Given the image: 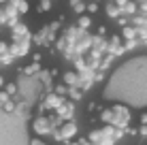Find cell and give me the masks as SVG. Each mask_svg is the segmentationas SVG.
Here are the masks:
<instances>
[{
  "instance_id": "6da1fadb",
  "label": "cell",
  "mask_w": 147,
  "mask_h": 145,
  "mask_svg": "<svg viewBox=\"0 0 147 145\" xmlns=\"http://www.w3.org/2000/svg\"><path fill=\"white\" fill-rule=\"evenodd\" d=\"M32 130L36 132L38 137H45V134H51L55 128H53L51 119H49L47 115H38V117L32 119Z\"/></svg>"
},
{
  "instance_id": "30bf717a",
  "label": "cell",
  "mask_w": 147,
  "mask_h": 145,
  "mask_svg": "<svg viewBox=\"0 0 147 145\" xmlns=\"http://www.w3.org/2000/svg\"><path fill=\"white\" fill-rule=\"evenodd\" d=\"M105 124H115V111L113 109H107V111H102V115H100Z\"/></svg>"
},
{
  "instance_id": "52a82bcc",
  "label": "cell",
  "mask_w": 147,
  "mask_h": 145,
  "mask_svg": "<svg viewBox=\"0 0 147 145\" xmlns=\"http://www.w3.org/2000/svg\"><path fill=\"white\" fill-rule=\"evenodd\" d=\"M70 9L77 15H83V11H88V4H85L83 0H70Z\"/></svg>"
},
{
  "instance_id": "cb8c5ba5",
  "label": "cell",
  "mask_w": 147,
  "mask_h": 145,
  "mask_svg": "<svg viewBox=\"0 0 147 145\" xmlns=\"http://www.w3.org/2000/svg\"><path fill=\"white\" fill-rule=\"evenodd\" d=\"M128 2H130V0H115V4H117V7H121V9H124Z\"/></svg>"
},
{
  "instance_id": "4fadbf2b",
  "label": "cell",
  "mask_w": 147,
  "mask_h": 145,
  "mask_svg": "<svg viewBox=\"0 0 147 145\" xmlns=\"http://www.w3.org/2000/svg\"><path fill=\"white\" fill-rule=\"evenodd\" d=\"M38 71H40V62H36V60H34L30 66L24 68V73H26V75H34V73H38Z\"/></svg>"
},
{
  "instance_id": "ba28073f",
  "label": "cell",
  "mask_w": 147,
  "mask_h": 145,
  "mask_svg": "<svg viewBox=\"0 0 147 145\" xmlns=\"http://www.w3.org/2000/svg\"><path fill=\"white\" fill-rule=\"evenodd\" d=\"M121 13H124V11H121V7H117V4H115V0L107 4V15H109V17H119Z\"/></svg>"
},
{
  "instance_id": "d4e9b609",
  "label": "cell",
  "mask_w": 147,
  "mask_h": 145,
  "mask_svg": "<svg viewBox=\"0 0 147 145\" xmlns=\"http://www.w3.org/2000/svg\"><path fill=\"white\" fill-rule=\"evenodd\" d=\"M98 34L102 36V34H107V26H98Z\"/></svg>"
},
{
  "instance_id": "277c9868",
  "label": "cell",
  "mask_w": 147,
  "mask_h": 145,
  "mask_svg": "<svg viewBox=\"0 0 147 145\" xmlns=\"http://www.w3.org/2000/svg\"><path fill=\"white\" fill-rule=\"evenodd\" d=\"M73 111H75V105H73V103H68V100H64V103L60 105L58 109H55V113H58V115L62 117L64 122H68V119H73Z\"/></svg>"
},
{
  "instance_id": "7c38bea8",
  "label": "cell",
  "mask_w": 147,
  "mask_h": 145,
  "mask_svg": "<svg viewBox=\"0 0 147 145\" xmlns=\"http://www.w3.org/2000/svg\"><path fill=\"white\" fill-rule=\"evenodd\" d=\"M121 11H124L126 15H134L136 11H139V2H128L124 9H121Z\"/></svg>"
},
{
  "instance_id": "d6986e66",
  "label": "cell",
  "mask_w": 147,
  "mask_h": 145,
  "mask_svg": "<svg viewBox=\"0 0 147 145\" xmlns=\"http://www.w3.org/2000/svg\"><path fill=\"white\" fill-rule=\"evenodd\" d=\"M88 13H90V15L98 13V2H96V0H94V2H90V4H88Z\"/></svg>"
},
{
  "instance_id": "9a60e30c",
  "label": "cell",
  "mask_w": 147,
  "mask_h": 145,
  "mask_svg": "<svg viewBox=\"0 0 147 145\" xmlns=\"http://www.w3.org/2000/svg\"><path fill=\"white\" fill-rule=\"evenodd\" d=\"M28 9H30V4H28V0H19V2H17V11L19 13H28Z\"/></svg>"
},
{
  "instance_id": "2e32d148",
  "label": "cell",
  "mask_w": 147,
  "mask_h": 145,
  "mask_svg": "<svg viewBox=\"0 0 147 145\" xmlns=\"http://www.w3.org/2000/svg\"><path fill=\"white\" fill-rule=\"evenodd\" d=\"M7 100H11V94H9L7 90H0V107H2Z\"/></svg>"
},
{
  "instance_id": "8992f818",
  "label": "cell",
  "mask_w": 147,
  "mask_h": 145,
  "mask_svg": "<svg viewBox=\"0 0 147 145\" xmlns=\"http://www.w3.org/2000/svg\"><path fill=\"white\" fill-rule=\"evenodd\" d=\"M136 34H139V30H136L134 26H124V30H121V36H124V41H134Z\"/></svg>"
},
{
  "instance_id": "603a6c76",
  "label": "cell",
  "mask_w": 147,
  "mask_h": 145,
  "mask_svg": "<svg viewBox=\"0 0 147 145\" xmlns=\"http://www.w3.org/2000/svg\"><path fill=\"white\" fill-rule=\"evenodd\" d=\"M139 134H141V137H147V124H145V126H141V128H139Z\"/></svg>"
},
{
  "instance_id": "f546056e",
  "label": "cell",
  "mask_w": 147,
  "mask_h": 145,
  "mask_svg": "<svg viewBox=\"0 0 147 145\" xmlns=\"http://www.w3.org/2000/svg\"><path fill=\"white\" fill-rule=\"evenodd\" d=\"M53 2H55V0H53Z\"/></svg>"
},
{
  "instance_id": "8fae6325",
  "label": "cell",
  "mask_w": 147,
  "mask_h": 145,
  "mask_svg": "<svg viewBox=\"0 0 147 145\" xmlns=\"http://www.w3.org/2000/svg\"><path fill=\"white\" fill-rule=\"evenodd\" d=\"M68 96L73 98V100H79V98L83 96V88H81V86H73L70 92H68Z\"/></svg>"
},
{
  "instance_id": "4316f807",
  "label": "cell",
  "mask_w": 147,
  "mask_h": 145,
  "mask_svg": "<svg viewBox=\"0 0 147 145\" xmlns=\"http://www.w3.org/2000/svg\"><path fill=\"white\" fill-rule=\"evenodd\" d=\"M68 145H79V141H75V143H68Z\"/></svg>"
},
{
  "instance_id": "7402d4cb",
  "label": "cell",
  "mask_w": 147,
  "mask_h": 145,
  "mask_svg": "<svg viewBox=\"0 0 147 145\" xmlns=\"http://www.w3.org/2000/svg\"><path fill=\"white\" fill-rule=\"evenodd\" d=\"M102 77H105V71H98L94 75V81H102Z\"/></svg>"
},
{
  "instance_id": "7a4b0ae2",
  "label": "cell",
  "mask_w": 147,
  "mask_h": 145,
  "mask_svg": "<svg viewBox=\"0 0 147 145\" xmlns=\"http://www.w3.org/2000/svg\"><path fill=\"white\" fill-rule=\"evenodd\" d=\"M64 100H66V96H60V94H55V92L53 94H47V98L43 100V109H47V111L51 109V111H55Z\"/></svg>"
},
{
  "instance_id": "83f0119b",
  "label": "cell",
  "mask_w": 147,
  "mask_h": 145,
  "mask_svg": "<svg viewBox=\"0 0 147 145\" xmlns=\"http://www.w3.org/2000/svg\"><path fill=\"white\" fill-rule=\"evenodd\" d=\"M96 2H100V0H96Z\"/></svg>"
},
{
  "instance_id": "3957f363",
  "label": "cell",
  "mask_w": 147,
  "mask_h": 145,
  "mask_svg": "<svg viewBox=\"0 0 147 145\" xmlns=\"http://www.w3.org/2000/svg\"><path fill=\"white\" fill-rule=\"evenodd\" d=\"M60 134H62V141H70L73 137H77V124H75L73 119L64 122L62 126H60Z\"/></svg>"
},
{
  "instance_id": "ffe728a7",
  "label": "cell",
  "mask_w": 147,
  "mask_h": 145,
  "mask_svg": "<svg viewBox=\"0 0 147 145\" xmlns=\"http://www.w3.org/2000/svg\"><path fill=\"white\" fill-rule=\"evenodd\" d=\"M30 145H47V143L43 141V137H38V134H36V137L30 139Z\"/></svg>"
},
{
  "instance_id": "f1b7e54d",
  "label": "cell",
  "mask_w": 147,
  "mask_h": 145,
  "mask_svg": "<svg viewBox=\"0 0 147 145\" xmlns=\"http://www.w3.org/2000/svg\"><path fill=\"white\" fill-rule=\"evenodd\" d=\"M119 145H124V143H119Z\"/></svg>"
},
{
  "instance_id": "e0dca14e",
  "label": "cell",
  "mask_w": 147,
  "mask_h": 145,
  "mask_svg": "<svg viewBox=\"0 0 147 145\" xmlns=\"http://www.w3.org/2000/svg\"><path fill=\"white\" fill-rule=\"evenodd\" d=\"M2 107H4V111H7V113H15V109H17V107H15V103H13V100H7V103L2 105Z\"/></svg>"
},
{
  "instance_id": "44dd1931",
  "label": "cell",
  "mask_w": 147,
  "mask_h": 145,
  "mask_svg": "<svg viewBox=\"0 0 147 145\" xmlns=\"http://www.w3.org/2000/svg\"><path fill=\"white\" fill-rule=\"evenodd\" d=\"M139 124H141V126H145V124H147V111H143L139 115Z\"/></svg>"
},
{
  "instance_id": "5b68a950",
  "label": "cell",
  "mask_w": 147,
  "mask_h": 145,
  "mask_svg": "<svg viewBox=\"0 0 147 145\" xmlns=\"http://www.w3.org/2000/svg\"><path fill=\"white\" fill-rule=\"evenodd\" d=\"M62 81H64V83H66V86H68V88H73V86H79V81H81V77H79V75H77V73H75V71H66V73H64V75H62Z\"/></svg>"
},
{
  "instance_id": "484cf974",
  "label": "cell",
  "mask_w": 147,
  "mask_h": 145,
  "mask_svg": "<svg viewBox=\"0 0 147 145\" xmlns=\"http://www.w3.org/2000/svg\"><path fill=\"white\" fill-rule=\"evenodd\" d=\"M4 86H7V83H4V77H0V90H2Z\"/></svg>"
},
{
  "instance_id": "5bb4252c",
  "label": "cell",
  "mask_w": 147,
  "mask_h": 145,
  "mask_svg": "<svg viewBox=\"0 0 147 145\" xmlns=\"http://www.w3.org/2000/svg\"><path fill=\"white\" fill-rule=\"evenodd\" d=\"M51 4H53V0H40V2H38V11H40V13L49 11V9H51Z\"/></svg>"
},
{
  "instance_id": "9c48e42d",
  "label": "cell",
  "mask_w": 147,
  "mask_h": 145,
  "mask_svg": "<svg viewBox=\"0 0 147 145\" xmlns=\"http://www.w3.org/2000/svg\"><path fill=\"white\" fill-rule=\"evenodd\" d=\"M77 26L81 30H88L90 26H92V17H90V13L88 15H79V22H77Z\"/></svg>"
},
{
  "instance_id": "ac0fdd59",
  "label": "cell",
  "mask_w": 147,
  "mask_h": 145,
  "mask_svg": "<svg viewBox=\"0 0 147 145\" xmlns=\"http://www.w3.org/2000/svg\"><path fill=\"white\" fill-rule=\"evenodd\" d=\"M4 90H7L11 96H15V94H17V86H15L13 81H11V83H7V86H4Z\"/></svg>"
}]
</instances>
